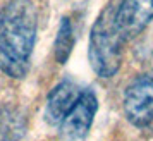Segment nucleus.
<instances>
[{
	"label": "nucleus",
	"instance_id": "8",
	"mask_svg": "<svg viewBox=\"0 0 153 141\" xmlns=\"http://www.w3.org/2000/svg\"><path fill=\"white\" fill-rule=\"evenodd\" d=\"M74 43H76V35H74L72 21H71V17L64 16L60 19L55 42H53V55H55V60L59 64H65L69 60L72 48H74Z\"/></svg>",
	"mask_w": 153,
	"mask_h": 141
},
{
	"label": "nucleus",
	"instance_id": "3",
	"mask_svg": "<svg viewBox=\"0 0 153 141\" xmlns=\"http://www.w3.org/2000/svg\"><path fill=\"white\" fill-rule=\"evenodd\" d=\"M126 119L132 126L148 127L153 122V76L139 74L126 86L122 98Z\"/></svg>",
	"mask_w": 153,
	"mask_h": 141
},
{
	"label": "nucleus",
	"instance_id": "1",
	"mask_svg": "<svg viewBox=\"0 0 153 141\" xmlns=\"http://www.w3.org/2000/svg\"><path fill=\"white\" fill-rule=\"evenodd\" d=\"M38 31L33 0H9L0 12V70L12 79L29 72Z\"/></svg>",
	"mask_w": 153,
	"mask_h": 141
},
{
	"label": "nucleus",
	"instance_id": "2",
	"mask_svg": "<svg viewBox=\"0 0 153 141\" xmlns=\"http://www.w3.org/2000/svg\"><path fill=\"white\" fill-rule=\"evenodd\" d=\"M114 4H108L100 12L90 33V47H88V60L91 69L100 78L115 76L122 64L124 52V36L120 35L115 22Z\"/></svg>",
	"mask_w": 153,
	"mask_h": 141
},
{
	"label": "nucleus",
	"instance_id": "5",
	"mask_svg": "<svg viewBox=\"0 0 153 141\" xmlns=\"http://www.w3.org/2000/svg\"><path fill=\"white\" fill-rule=\"evenodd\" d=\"M153 19V0H122L115 10V22L124 40L134 38Z\"/></svg>",
	"mask_w": 153,
	"mask_h": 141
},
{
	"label": "nucleus",
	"instance_id": "4",
	"mask_svg": "<svg viewBox=\"0 0 153 141\" xmlns=\"http://www.w3.org/2000/svg\"><path fill=\"white\" fill-rule=\"evenodd\" d=\"M98 110V98L95 91L86 88L83 90L81 96L77 98L74 107L59 124V133L64 141H79L84 140L91 129Z\"/></svg>",
	"mask_w": 153,
	"mask_h": 141
},
{
	"label": "nucleus",
	"instance_id": "6",
	"mask_svg": "<svg viewBox=\"0 0 153 141\" xmlns=\"http://www.w3.org/2000/svg\"><path fill=\"white\" fill-rule=\"evenodd\" d=\"M84 88L77 85L72 79H64L59 85L52 88L47 98V105H45V114L43 117L47 120L48 126H59L62 119L67 115L71 108L74 107L77 98L81 96Z\"/></svg>",
	"mask_w": 153,
	"mask_h": 141
},
{
	"label": "nucleus",
	"instance_id": "9",
	"mask_svg": "<svg viewBox=\"0 0 153 141\" xmlns=\"http://www.w3.org/2000/svg\"><path fill=\"white\" fill-rule=\"evenodd\" d=\"M152 62H153V53H152Z\"/></svg>",
	"mask_w": 153,
	"mask_h": 141
},
{
	"label": "nucleus",
	"instance_id": "7",
	"mask_svg": "<svg viewBox=\"0 0 153 141\" xmlns=\"http://www.w3.org/2000/svg\"><path fill=\"white\" fill-rule=\"evenodd\" d=\"M28 133V115L16 103L0 107V141H21Z\"/></svg>",
	"mask_w": 153,
	"mask_h": 141
}]
</instances>
